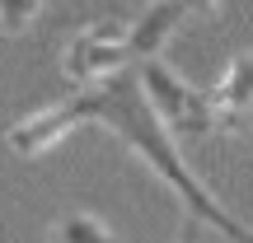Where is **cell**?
<instances>
[{
    "mask_svg": "<svg viewBox=\"0 0 253 243\" xmlns=\"http://www.w3.org/2000/svg\"><path fill=\"white\" fill-rule=\"evenodd\" d=\"M211 112H216L220 131H239V126H253V52L235 56L225 66L216 84H211Z\"/></svg>",
    "mask_w": 253,
    "mask_h": 243,
    "instance_id": "cell-5",
    "label": "cell"
},
{
    "mask_svg": "<svg viewBox=\"0 0 253 243\" xmlns=\"http://www.w3.org/2000/svg\"><path fill=\"white\" fill-rule=\"evenodd\" d=\"M136 84H141L150 112L164 122V131L173 140H202L207 131H216V112H211V94L192 89L173 66H164L160 56H145L136 66Z\"/></svg>",
    "mask_w": 253,
    "mask_h": 243,
    "instance_id": "cell-2",
    "label": "cell"
},
{
    "mask_svg": "<svg viewBox=\"0 0 253 243\" xmlns=\"http://www.w3.org/2000/svg\"><path fill=\"white\" fill-rule=\"evenodd\" d=\"M188 9H220V0H183Z\"/></svg>",
    "mask_w": 253,
    "mask_h": 243,
    "instance_id": "cell-9",
    "label": "cell"
},
{
    "mask_svg": "<svg viewBox=\"0 0 253 243\" xmlns=\"http://www.w3.org/2000/svg\"><path fill=\"white\" fill-rule=\"evenodd\" d=\"M47 243H122V239L113 234L99 215H89V210H71V215H56L52 220Z\"/></svg>",
    "mask_w": 253,
    "mask_h": 243,
    "instance_id": "cell-7",
    "label": "cell"
},
{
    "mask_svg": "<svg viewBox=\"0 0 253 243\" xmlns=\"http://www.w3.org/2000/svg\"><path fill=\"white\" fill-rule=\"evenodd\" d=\"M131 52H126V28L122 24H89L84 33H75L61 52V70L75 89H94V84L113 80L126 70Z\"/></svg>",
    "mask_w": 253,
    "mask_h": 243,
    "instance_id": "cell-3",
    "label": "cell"
},
{
    "mask_svg": "<svg viewBox=\"0 0 253 243\" xmlns=\"http://www.w3.org/2000/svg\"><path fill=\"white\" fill-rule=\"evenodd\" d=\"M188 14L183 0H155L131 28H126V52L131 61H145V56H160V47L169 42V33L178 28V19Z\"/></svg>",
    "mask_w": 253,
    "mask_h": 243,
    "instance_id": "cell-6",
    "label": "cell"
},
{
    "mask_svg": "<svg viewBox=\"0 0 253 243\" xmlns=\"http://www.w3.org/2000/svg\"><path fill=\"white\" fill-rule=\"evenodd\" d=\"M42 9H47V0H0V28L5 33H24Z\"/></svg>",
    "mask_w": 253,
    "mask_h": 243,
    "instance_id": "cell-8",
    "label": "cell"
},
{
    "mask_svg": "<svg viewBox=\"0 0 253 243\" xmlns=\"http://www.w3.org/2000/svg\"><path fill=\"white\" fill-rule=\"evenodd\" d=\"M178 243H202V239H197V229L188 225V229H183V239H178Z\"/></svg>",
    "mask_w": 253,
    "mask_h": 243,
    "instance_id": "cell-10",
    "label": "cell"
},
{
    "mask_svg": "<svg viewBox=\"0 0 253 243\" xmlns=\"http://www.w3.org/2000/svg\"><path fill=\"white\" fill-rule=\"evenodd\" d=\"M89 122L108 126V131L118 136V140L145 164V169L160 173V182L178 192V201L188 206L192 220H202V225L220 229L230 243H253V229L239 225V220L197 182V173L183 164L178 140H173V136L164 131V122L150 112V103H145V94H141V84H136V80L113 75V80L94 84V89H89Z\"/></svg>",
    "mask_w": 253,
    "mask_h": 243,
    "instance_id": "cell-1",
    "label": "cell"
},
{
    "mask_svg": "<svg viewBox=\"0 0 253 243\" xmlns=\"http://www.w3.org/2000/svg\"><path fill=\"white\" fill-rule=\"evenodd\" d=\"M80 122H89V89L71 94V99L52 103V108H42V112L19 117V122L5 131V145H9L14 154H24V159H38V154H47L52 145H61Z\"/></svg>",
    "mask_w": 253,
    "mask_h": 243,
    "instance_id": "cell-4",
    "label": "cell"
}]
</instances>
